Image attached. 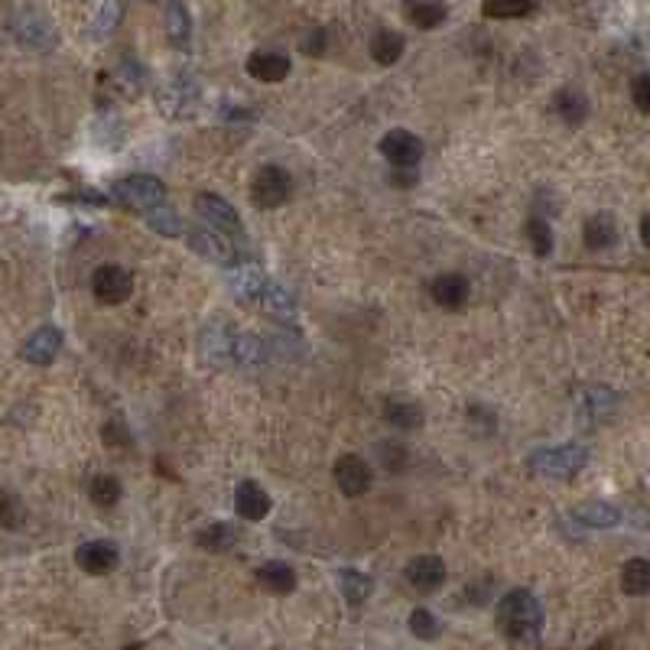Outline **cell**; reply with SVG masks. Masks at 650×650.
<instances>
[{
  "mask_svg": "<svg viewBox=\"0 0 650 650\" xmlns=\"http://www.w3.org/2000/svg\"><path fill=\"white\" fill-rule=\"evenodd\" d=\"M494 615H498V628L504 631L507 641H514V644H537L540 641L543 608L530 589H511L498 602V608H494Z\"/></svg>",
  "mask_w": 650,
  "mask_h": 650,
  "instance_id": "6da1fadb",
  "label": "cell"
},
{
  "mask_svg": "<svg viewBox=\"0 0 650 650\" xmlns=\"http://www.w3.org/2000/svg\"><path fill=\"white\" fill-rule=\"evenodd\" d=\"M7 30L13 33L20 46L36 49V52H49L59 46V30L56 23L49 20L46 10H39L33 4H17L7 17Z\"/></svg>",
  "mask_w": 650,
  "mask_h": 650,
  "instance_id": "7a4b0ae2",
  "label": "cell"
},
{
  "mask_svg": "<svg viewBox=\"0 0 650 650\" xmlns=\"http://www.w3.org/2000/svg\"><path fill=\"white\" fill-rule=\"evenodd\" d=\"M585 462H589V449L579 446V442H566V446H553V449H537L527 459L533 475L550 478V481L576 478L585 468Z\"/></svg>",
  "mask_w": 650,
  "mask_h": 650,
  "instance_id": "3957f363",
  "label": "cell"
},
{
  "mask_svg": "<svg viewBox=\"0 0 650 650\" xmlns=\"http://www.w3.org/2000/svg\"><path fill=\"white\" fill-rule=\"evenodd\" d=\"M293 195V176L283 166H260L251 179V202L257 208H280Z\"/></svg>",
  "mask_w": 650,
  "mask_h": 650,
  "instance_id": "277c9868",
  "label": "cell"
},
{
  "mask_svg": "<svg viewBox=\"0 0 650 650\" xmlns=\"http://www.w3.org/2000/svg\"><path fill=\"white\" fill-rule=\"evenodd\" d=\"M166 182L156 176H127L114 182V199H121L124 205L147 212V208L166 205Z\"/></svg>",
  "mask_w": 650,
  "mask_h": 650,
  "instance_id": "5b68a950",
  "label": "cell"
},
{
  "mask_svg": "<svg viewBox=\"0 0 650 650\" xmlns=\"http://www.w3.org/2000/svg\"><path fill=\"white\" fill-rule=\"evenodd\" d=\"M91 293H95L101 306H121L134 293V277H130V270L117 264H101L91 273Z\"/></svg>",
  "mask_w": 650,
  "mask_h": 650,
  "instance_id": "8992f818",
  "label": "cell"
},
{
  "mask_svg": "<svg viewBox=\"0 0 650 650\" xmlns=\"http://www.w3.org/2000/svg\"><path fill=\"white\" fill-rule=\"evenodd\" d=\"M332 481H335V488L345 494V498H361V494L371 491L374 472H371V465L361 459V455L348 452L332 465Z\"/></svg>",
  "mask_w": 650,
  "mask_h": 650,
  "instance_id": "52a82bcc",
  "label": "cell"
},
{
  "mask_svg": "<svg viewBox=\"0 0 650 650\" xmlns=\"http://www.w3.org/2000/svg\"><path fill=\"white\" fill-rule=\"evenodd\" d=\"M195 215H199L202 225H208L212 231H221V234H241V215L234 212V208L221 199L215 192H202L195 195Z\"/></svg>",
  "mask_w": 650,
  "mask_h": 650,
  "instance_id": "ba28073f",
  "label": "cell"
},
{
  "mask_svg": "<svg viewBox=\"0 0 650 650\" xmlns=\"http://www.w3.org/2000/svg\"><path fill=\"white\" fill-rule=\"evenodd\" d=\"M182 234H186L189 247L199 257L212 260V264H221V267H231L234 264V247H231V241L221 231H212L208 225H195V228L182 231Z\"/></svg>",
  "mask_w": 650,
  "mask_h": 650,
  "instance_id": "9c48e42d",
  "label": "cell"
},
{
  "mask_svg": "<svg viewBox=\"0 0 650 650\" xmlns=\"http://www.w3.org/2000/svg\"><path fill=\"white\" fill-rule=\"evenodd\" d=\"M62 345H65V338H62L59 325H43V329H36L20 345V358L26 364H36V368H46V364H52V361L59 358Z\"/></svg>",
  "mask_w": 650,
  "mask_h": 650,
  "instance_id": "30bf717a",
  "label": "cell"
},
{
  "mask_svg": "<svg viewBox=\"0 0 650 650\" xmlns=\"http://www.w3.org/2000/svg\"><path fill=\"white\" fill-rule=\"evenodd\" d=\"M75 563L88 576H108L121 563V553L111 540H88L75 550Z\"/></svg>",
  "mask_w": 650,
  "mask_h": 650,
  "instance_id": "8fae6325",
  "label": "cell"
},
{
  "mask_svg": "<svg viewBox=\"0 0 650 650\" xmlns=\"http://www.w3.org/2000/svg\"><path fill=\"white\" fill-rule=\"evenodd\" d=\"M403 579H407L416 592H436L442 582H446V563H442V556H433V553H423L407 563L403 569Z\"/></svg>",
  "mask_w": 650,
  "mask_h": 650,
  "instance_id": "7c38bea8",
  "label": "cell"
},
{
  "mask_svg": "<svg viewBox=\"0 0 650 650\" xmlns=\"http://www.w3.org/2000/svg\"><path fill=\"white\" fill-rule=\"evenodd\" d=\"M381 153L394 166H416L423 160V140L410 130H390L381 137Z\"/></svg>",
  "mask_w": 650,
  "mask_h": 650,
  "instance_id": "4fadbf2b",
  "label": "cell"
},
{
  "mask_svg": "<svg viewBox=\"0 0 650 650\" xmlns=\"http://www.w3.org/2000/svg\"><path fill=\"white\" fill-rule=\"evenodd\" d=\"M234 507L244 520H264L270 514V494L257 485V481H241L238 491H234Z\"/></svg>",
  "mask_w": 650,
  "mask_h": 650,
  "instance_id": "5bb4252c",
  "label": "cell"
},
{
  "mask_svg": "<svg viewBox=\"0 0 650 650\" xmlns=\"http://www.w3.org/2000/svg\"><path fill=\"white\" fill-rule=\"evenodd\" d=\"M403 17L416 30H436V26L446 23L449 7L442 0H403Z\"/></svg>",
  "mask_w": 650,
  "mask_h": 650,
  "instance_id": "9a60e30c",
  "label": "cell"
},
{
  "mask_svg": "<svg viewBox=\"0 0 650 650\" xmlns=\"http://www.w3.org/2000/svg\"><path fill=\"white\" fill-rule=\"evenodd\" d=\"M247 75L257 78V82H267V85H277L290 75V59L283 52H254L247 59Z\"/></svg>",
  "mask_w": 650,
  "mask_h": 650,
  "instance_id": "2e32d148",
  "label": "cell"
},
{
  "mask_svg": "<svg viewBox=\"0 0 650 650\" xmlns=\"http://www.w3.org/2000/svg\"><path fill=\"white\" fill-rule=\"evenodd\" d=\"M572 517H576L582 527H592V530H608V527L621 524V511L608 501H582L572 507Z\"/></svg>",
  "mask_w": 650,
  "mask_h": 650,
  "instance_id": "e0dca14e",
  "label": "cell"
},
{
  "mask_svg": "<svg viewBox=\"0 0 650 650\" xmlns=\"http://www.w3.org/2000/svg\"><path fill=\"white\" fill-rule=\"evenodd\" d=\"M582 241H585V247H589V251H608V247H615V241H618L615 218H611L608 212H598L592 218H585Z\"/></svg>",
  "mask_w": 650,
  "mask_h": 650,
  "instance_id": "ac0fdd59",
  "label": "cell"
},
{
  "mask_svg": "<svg viewBox=\"0 0 650 650\" xmlns=\"http://www.w3.org/2000/svg\"><path fill=\"white\" fill-rule=\"evenodd\" d=\"M429 293L442 306V309H462L468 299V280L459 277V273H439L429 286Z\"/></svg>",
  "mask_w": 650,
  "mask_h": 650,
  "instance_id": "d6986e66",
  "label": "cell"
},
{
  "mask_svg": "<svg viewBox=\"0 0 650 650\" xmlns=\"http://www.w3.org/2000/svg\"><path fill=\"white\" fill-rule=\"evenodd\" d=\"M384 423H390L400 433H413V429H420L426 423V413L420 403L413 400H387L384 403Z\"/></svg>",
  "mask_w": 650,
  "mask_h": 650,
  "instance_id": "ffe728a7",
  "label": "cell"
},
{
  "mask_svg": "<svg viewBox=\"0 0 650 650\" xmlns=\"http://www.w3.org/2000/svg\"><path fill=\"white\" fill-rule=\"evenodd\" d=\"M257 306L264 309L267 316L277 319V322H293V319H296V303H293V296L286 293L280 283H273V280H267L264 293L257 296Z\"/></svg>",
  "mask_w": 650,
  "mask_h": 650,
  "instance_id": "44dd1931",
  "label": "cell"
},
{
  "mask_svg": "<svg viewBox=\"0 0 650 650\" xmlns=\"http://www.w3.org/2000/svg\"><path fill=\"white\" fill-rule=\"evenodd\" d=\"M160 108H163L166 117H189L192 108H195V85H192V82H182V78H176L173 85L163 88Z\"/></svg>",
  "mask_w": 650,
  "mask_h": 650,
  "instance_id": "7402d4cb",
  "label": "cell"
},
{
  "mask_svg": "<svg viewBox=\"0 0 650 650\" xmlns=\"http://www.w3.org/2000/svg\"><path fill=\"white\" fill-rule=\"evenodd\" d=\"M257 582L264 585L267 592L273 595H290L296 589V569L293 566H286L280 563V559H270V563H264L257 569Z\"/></svg>",
  "mask_w": 650,
  "mask_h": 650,
  "instance_id": "603a6c76",
  "label": "cell"
},
{
  "mask_svg": "<svg viewBox=\"0 0 650 650\" xmlns=\"http://www.w3.org/2000/svg\"><path fill=\"white\" fill-rule=\"evenodd\" d=\"M166 36L176 49H186L192 39V17L182 0H169L166 4Z\"/></svg>",
  "mask_w": 650,
  "mask_h": 650,
  "instance_id": "cb8c5ba5",
  "label": "cell"
},
{
  "mask_svg": "<svg viewBox=\"0 0 650 650\" xmlns=\"http://www.w3.org/2000/svg\"><path fill=\"white\" fill-rule=\"evenodd\" d=\"M238 540H241V530L234 524H208L195 533V546H199V550H208V553H225Z\"/></svg>",
  "mask_w": 650,
  "mask_h": 650,
  "instance_id": "d4e9b609",
  "label": "cell"
},
{
  "mask_svg": "<svg viewBox=\"0 0 650 650\" xmlns=\"http://www.w3.org/2000/svg\"><path fill=\"white\" fill-rule=\"evenodd\" d=\"M553 108L572 127L585 124V117H589V101H585V95H582V91H576V88H559L556 98H553Z\"/></svg>",
  "mask_w": 650,
  "mask_h": 650,
  "instance_id": "484cf974",
  "label": "cell"
},
{
  "mask_svg": "<svg viewBox=\"0 0 650 650\" xmlns=\"http://www.w3.org/2000/svg\"><path fill=\"white\" fill-rule=\"evenodd\" d=\"M403 49H407V39H403L397 30H377L371 39V59L377 65H394L400 62Z\"/></svg>",
  "mask_w": 650,
  "mask_h": 650,
  "instance_id": "4316f807",
  "label": "cell"
},
{
  "mask_svg": "<svg viewBox=\"0 0 650 650\" xmlns=\"http://www.w3.org/2000/svg\"><path fill=\"white\" fill-rule=\"evenodd\" d=\"M621 589L624 595H634V598H641L650 592V563L644 556H634L624 563L621 569Z\"/></svg>",
  "mask_w": 650,
  "mask_h": 650,
  "instance_id": "83f0119b",
  "label": "cell"
},
{
  "mask_svg": "<svg viewBox=\"0 0 650 650\" xmlns=\"http://www.w3.org/2000/svg\"><path fill=\"white\" fill-rule=\"evenodd\" d=\"M615 407H618V397L611 394L608 387H589L579 394V413L585 416V420H598V416L611 413Z\"/></svg>",
  "mask_w": 650,
  "mask_h": 650,
  "instance_id": "f1b7e54d",
  "label": "cell"
},
{
  "mask_svg": "<svg viewBox=\"0 0 650 650\" xmlns=\"http://www.w3.org/2000/svg\"><path fill=\"white\" fill-rule=\"evenodd\" d=\"M338 589H342V595L348 598V605L358 608V605L368 602L374 582H371V576H364V572H358V569H342L338 572Z\"/></svg>",
  "mask_w": 650,
  "mask_h": 650,
  "instance_id": "f546056e",
  "label": "cell"
},
{
  "mask_svg": "<svg viewBox=\"0 0 650 650\" xmlns=\"http://www.w3.org/2000/svg\"><path fill=\"white\" fill-rule=\"evenodd\" d=\"M121 494H124V488H121V481H117L114 475H95V478H91V485H88L91 504L104 507V511L121 501Z\"/></svg>",
  "mask_w": 650,
  "mask_h": 650,
  "instance_id": "4dcf8cb0",
  "label": "cell"
},
{
  "mask_svg": "<svg viewBox=\"0 0 650 650\" xmlns=\"http://www.w3.org/2000/svg\"><path fill=\"white\" fill-rule=\"evenodd\" d=\"M26 524V504L17 491L0 488V527L4 530H20Z\"/></svg>",
  "mask_w": 650,
  "mask_h": 650,
  "instance_id": "1f68e13d",
  "label": "cell"
},
{
  "mask_svg": "<svg viewBox=\"0 0 650 650\" xmlns=\"http://www.w3.org/2000/svg\"><path fill=\"white\" fill-rule=\"evenodd\" d=\"M533 0H485L481 4V13H485L488 20H520L533 13Z\"/></svg>",
  "mask_w": 650,
  "mask_h": 650,
  "instance_id": "d6a6232c",
  "label": "cell"
},
{
  "mask_svg": "<svg viewBox=\"0 0 650 650\" xmlns=\"http://www.w3.org/2000/svg\"><path fill=\"white\" fill-rule=\"evenodd\" d=\"M117 23H121V0H98L91 10V33L108 36L117 30Z\"/></svg>",
  "mask_w": 650,
  "mask_h": 650,
  "instance_id": "836d02e7",
  "label": "cell"
},
{
  "mask_svg": "<svg viewBox=\"0 0 650 650\" xmlns=\"http://www.w3.org/2000/svg\"><path fill=\"white\" fill-rule=\"evenodd\" d=\"M143 218H147V225H150L156 234H166V238H179V234H182L179 218H176V212H173L169 205L147 208V212H143Z\"/></svg>",
  "mask_w": 650,
  "mask_h": 650,
  "instance_id": "e575fe53",
  "label": "cell"
},
{
  "mask_svg": "<svg viewBox=\"0 0 650 650\" xmlns=\"http://www.w3.org/2000/svg\"><path fill=\"white\" fill-rule=\"evenodd\" d=\"M407 628H410V634L416 637V641H436L439 631H442L439 621H436V615H433V611H426V608H413V611H410Z\"/></svg>",
  "mask_w": 650,
  "mask_h": 650,
  "instance_id": "d590c367",
  "label": "cell"
},
{
  "mask_svg": "<svg viewBox=\"0 0 650 650\" xmlns=\"http://www.w3.org/2000/svg\"><path fill=\"white\" fill-rule=\"evenodd\" d=\"M527 238L533 244V254H540V257H550L553 254V228H550V221L530 218L527 221Z\"/></svg>",
  "mask_w": 650,
  "mask_h": 650,
  "instance_id": "8d00e7d4",
  "label": "cell"
},
{
  "mask_svg": "<svg viewBox=\"0 0 650 650\" xmlns=\"http://www.w3.org/2000/svg\"><path fill=\"white\" fill-rule=\"evenodd\" d=\"M377 455H381V465L387 472H403L410 465V452L400 446V442H381L377 446Z\"/></svg>",
  "mask_w": 650,
  "mask_h": 650,
  "instance_id": "74e56055",
  "label": "cell"
},
{
  "mask_svg": "<svg viewBox=\"0 0 650 650\" xmlns=\"http://www.w3.org/2000/svg\"><path fill=\"white\" fill-rule=\"evenodd\" d=\"M631 95H634L637 111H641V114H650V75H637V78H634Z\"/></svg>",
  "mask_w": 650,
  "mask_h": 650,
  "instance_id": "f35d334b",
  "label": "cell"
},
{
  "mask_svg": "<svg viewBox=\"0 0 650 650\" xmlns=\"http://www.w3.org/2000/svg\"><path fill=\"white\" fill-rule=\"evenodd\" d=\"M325 39H329V36H325V30H319V26H316V30H309V33L303 36L299 49H303L306 56H322V52H325Z\"/></svg>",
  "mask_w": 650,
  "mask_h": 650,
  "instance_id": "ab89813d",
  "label": "cell"
},
{
  "mask_svg": "<svg viewBox=\"0 0 650 650\" xmlns=\"http://www.w3.org/2000/svg\"><path fill=\"white\" fill-rule=\"evenodd\" d=\"M416 179H420V176H416V169H413V166H397L394 173L387 176V182H390V186H400V189H407V186H416Z\"/></svg>",
  "mask_w": 650,
  "mask_h": 650,
  "instance_id": "60d3db41",
  "label": "cell"
},
{
  "mask_svg": "<svg viewBox=\"0 0 650 650\" xmlns=\"http://www.w3.org/2000/svg\"><path fill=\"white\" fill-rule=\"evenodd\" d=\"M101 439L108 442V446H130V436H124V426L121 423H108L101 429Z\"/></svg>",
  "mask_w": 650,
  "mask_h": 650,
  "instance_id": "b9f144b4",
  "label": "cell"
},
{
  "mask_svg": "<svg viewBox=\"0 0 650 650\" xmlns=\"http://www.w3.org/2000/svg\"><path fill=\"white\" fill-rule=\"evenodd\" d=\"M641 244H644V247L650 244V215L641 218Z\"/></svg>",
  "mask_w": 650,
  "mask_h": 650,
  "instance_id": "7bdbcfd3",
  "label": "cell"
},
{
  "mask_svg": "<svg viewBox=\"0 0 650 650\" xmlns=\"http://www.w3.org/2000/svg\"><path fill=\"white\" fill-rule=\"evenodd\" d=\"M124 650H140V644H134V647H124Z\"/></svg>",
  "mask_w": 650,
  "mask_h": 650,
  "instance_id": "ee69618b",
  "label": "cell"
}]
</instances>
